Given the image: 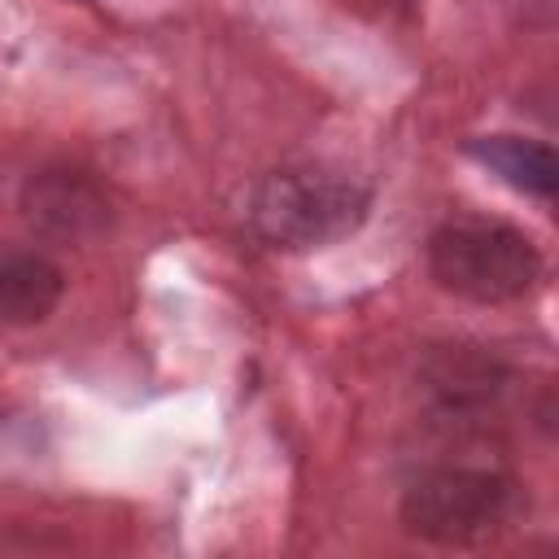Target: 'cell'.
<instances>
[{
    "label": "cell",
    "mask_w": 559,
    "mask_h": 559,
    "mask_svg": "<svg viewBox=\"0 0 559 559\" xmlns=\"http://www.w3.org/2000/svg\"><path fill=\"white\" fill-rule=\"evenodd\" d=\"M428 271L454 297L502 306L533 293L542 280V253L520 227L463 214L428 236Z\"/></svg>",
    "instance_id": "obj_2"
},
{
    "label": "cell",
    "mask_w": 559,
    "mask_h": 559,
    "mask_svg": "<svg viewBox=\"0 0 559 559\" xmlns=\"http://www.w3.org/2000/svg\"><path fill=\"white\" fill-rule=\"evenodd\" d=\"M371 210V192L323 166H284L258 179L249 227L271 249H319L349 236Z\"/></svg>",
    "instance_id": "obj_1"
},
{
    "label": "cell",
    "mask_w": 559,
    "mask_h": 559,
    "mask_svg": "<svg viewBox=\"0 0 559 559\" xmlns=\"http://www.w3.org/2000/svg\"><path fill=\"white\" fill-rule=\"evenodd\" d=\"M66 275L52 258L17 245H0V323H39L57 310Z\"/></svg>",
    "instance_id": "obj_5"
},
{
    "label": "cell",
    "mask_w": 559,
    "mask_h": 559,
    "mask_svg": "<svg viewBox=\"0 0 559 559\" xmlns=\"http://www.w3.org/2000/svg\"><path fill=\"white\" fill-rule=\"evenodd\" d=\"M109 192L83 166H44L22 183V218L52 240H83L109 227Z\"/></svg>",
    "instance_id": "obj_4"
},
{
    "label": "cell",
    "mask_w": 559,
    "mask_h": 559,
    "mask_svg": "<svg viewBox=\"0 0 559 559\" xmlns=\"http://www.w3.org/2000/svg\"><path fill=\"white\" fill-rule=\"evenodd\" d=\"M402 528L419 542L467 546L489 537L511 511V480L489 467H432L402 493Z\"/></svg>",
    "instance_id": "obj_3"
},
{
    "label": "cell",
    "mask_w": 559,
    "mask_h": 559,
    "mask_svg": "<svg viewBox=\"0 0 559 559\" xmlns=\"http://www.w3.org/2000/svg\"><path fill=\"white\" fill-rule=\"evenodd\" d=\"M467 153L493 170L502 183L528 192V197H555L559 188V162L550 153V144L542 140H524V135H480L467 144Z\"/></svg>",
    "instance_id": "obj_6"
},
{
    "label": "cell",
    "mask_w": 559,
    "mask_h": 559,
    "mask_svg": "<svg viewBox=\"0 0 559 559\" xmlns=\"http://www.w3.org/2000/svg\"><path fill=\"white\" fill-rule=\"evenodd\" d=\"M424 376H428L432 393L445 406H480L502 389V367L489 354H476V349H463V345L437 349L428 358Z\"/></svg>",
    "instance_id": "obj_7"
}]
</instances>
